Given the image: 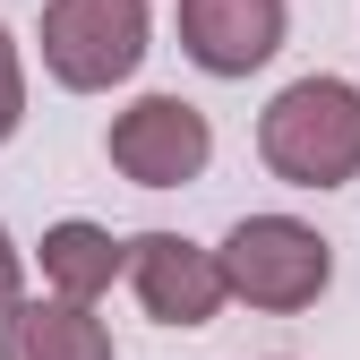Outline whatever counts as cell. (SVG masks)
I'll list each match as a JSON object with an SVG mask.
<instances>
[{
	"mask_svg": "<svg viewBox=\"0 0 360 360\" xmlns=\"http://www.w3.org/2000/svg\"><path fill=\"white\" fill-rule=\"evenodd\" d=\"M214 257H223L232 300H249V309H309L335 283V249L300 214H240Z\"/></svg>",
	"mask_w": 360,
	"mask_h": 360,
	"instance_id": "obj_2",
	"label": "cell"
},
{
	"mask_svg": "<svg viewBox=\"0 0 360 360\" xmlns=\"http://www.w3.org/2000/svg\"><path fill=\"white\" fill-rule=\"evenodd\" d=\"M257 155L292 189H343V180H360V86L292 77L257 120Z\"/></svg>",
	"mask_w": 360,
	"mask_h": 360,
	"instance_id": "obj_1",
	"label": "cell"
},
{
	"mask_svg": "<svg viewBox=\"0 0 360 360\" xmlns=\"http://www.w3.org/2000/svg\"><path fill=\"white\" fill-rule=\"evenodd\" d=\"M180 52L206 77H249L283 52V0H180Z\"/></svg>",
	"mask_w": 360,
	"mask_h": 360,
	"instance_id": "obj_6",
	"label": "cell"
},
{
	"mask_svg": "<svg viewBox=\"0 0 360 360\" xmlns=\"http://www.w3.org/2000/svg\"><path fill=\"white\" fill-rule=\"evenodd\" d=\"M18 275H26V249H18L9 232H0V309H9V300H18Z\"/></svg>",
	"mask_w": 360,
	"mask_h": 360,
	"instance_id": "obj_10",
	"label": "cell"
},
{
	"mask_svg": "<svg viewBox=\"0 0 360 360\" xmlns=\"http://www.w3.org/2000/svg\"><path fill=\"white\" fill-rule=\"evenodd\" d=\"M146 60V0H43V69L69 95H103Z\"/></svg>",
	"mask_w": 360,
	"mask_h": 360,
	"instance_id": "obj_3",
	"label": "cell"
},
{
	"mask_svg": "<svg viewBox=\"0 0 360 360\" xmlns=\"http://www.w3.org/2000/svg\"><path fill=\"white\" fill-rule=\"evenodd\" d=\"M0 360H112V335L86 300H9L0 309Z\"/></svg>",
	"mask_w": 360,
	"mask_h": 360,
	"instance_id": "obj_7",
	"label": "cell"
},
{
	"mask_svg": "<svg viewBox=\"0 0 360 360\" xmlns=\"http://www.w3.org/2000/svg\"><path fill=\"white\" fill-rule=\"evenodd\" d=\"M129 283H138L146 318L155 326H206L223 300H232V283H223V257L180 240V232H138L129 240Z\"/></svg>",
	"mask_w": 360,
	"mask_h": 360,
	"instance_id": "obj_5",
	"label": "cell"
},
{
	"mask_svg": "<svg viewBox=\"0 0 360 360\" xmlns=\"http://www.w3.org/2000/svg\"><path fill=\"white\" fill-rule=\"evenodd\" d=\"M112 275H129V240H112L103 223H52L43 232V283L69 300L112 292Z\"/></svg>",
	"mask_w": 360,
	"mask_h": 360,
	"instance_id": "obj_8",
	"label": "cell"
},
{
	"mask_svg": "<svg viewBox=\"0 0 360 360\" xmlns=\"http://www.w3.org/2000/svg\"><path fill=\"white\" fill-rule=\"evenodd\" d=\"M18 120H26V69H18V43L0 34V146L18 138Z\"/></svg>",
	"mask_w": 360,
	"mask_h": 360,
	"instance_id": "obj_9",
	"label": "cell"
},
{
	"mask_svg": "<svg viewBox=\"0 0 360 360\" xmlns=\"http://www.w3.org/2000/svg\"><path fill=\"white\" fill-rule=\"evenodd\" d=\"M112 163L138 180V189H180V180H198L206 155H214V129L198 103H180V95H138L120 120H112Z\"/></svg>",
	"mask_w": 360,
	"mask_h": 360,
	"instance_id": "obj_4",
	"label": "cell"
}]
</instances>
